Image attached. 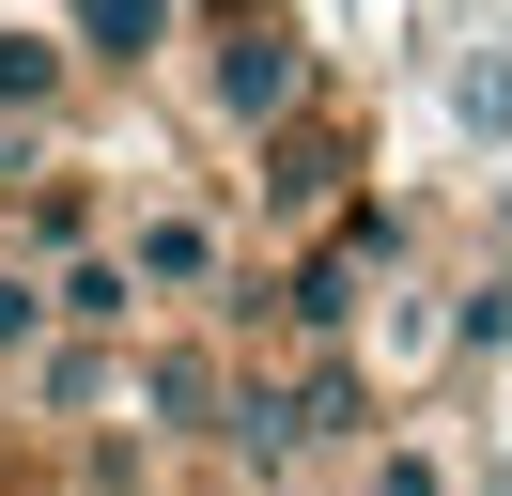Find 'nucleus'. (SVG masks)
<instances>
[{"label": "nucleus", "mask_w": 512, "mask_h": 496, "mask_svg": "<svg viewBox=\"0 0 512 496\" xmlns=\"http://www.w3.org/2000/svg\"><path fill=\"white\" fill-rule=\"evenodd\" d=\"M388 434V388L357 357H249V388H233V419H218V465L233 481H311V465H357Z\"/></svg>", "instance_id": "1"}, {"label": "nucleus", "mask_w": 512, "mask_h": 496, "mask_svg": "<svg viewBox=\"0 0 512 496\" xmlns=\"http://www.w3.org/2000/svg\"><path fill=\"white\" fill-rule=\"evenodd\" d=\"M109 248H125L156 341H171V326H233V310H249V202H218V186H140V202L109 217Z\"/></svg>", "instance_id": "2"}, {"label": "nucleus", "mask_w": 512, "mask_h": 496, "mask_svg": "<svg viewBox=\"0 0 512 496\" xmlns=\"http://www.w3.org/2000/svg\"><path fill=\"white\" fill-rule=\"evenodd\" d=\"M187 109L218 124L233 155H264L280 124H311V109H326V62H311V31H295V16H233V31H187Z\"/></svg>", "instance_id": "3"}, {"label": "nucleus", "mask_w": 512, "mask_h": 496, "mask_svg": "<svg viewBox=\"0 0 512 496\" xmlns=\"http://www.w3.org/2000/svg\"><path fill=\"white\" fill-rule=\"evenodd\" d=\"M357 202H373V186H357V124H342V109L280 124V140L249 155V217H264V233H295V248H311V233H342Z\"/></svg>", "instance_id": "4"}, {"label": "nucleus", "mask_w": 512, "mask_h": 496, "mask_svg": "<svg viewBox=\"0 0 512 496\" xmlns=\"http://www.w3.org/2000/svg\"><path fill=\"white\" fill-rule=\"evenodd\" d=\"M109 186H94V155H16L0 171V264L16 279H47V264H78V248H109Z\"/></svg>", "instance_id": "5"}, {"label": "nucleus", "mask_w": 512, "mask_h": 496, "mask_svg": "<svg viewBox=\"0 0 512 496\" xmlns=\"http://www.w3.org/2000/svg\"><path fill=\"white\" fill-rule=\"evenodd\" d=\"M78 93H94V62H78L63 16H0V124H16V140H47Z\"/></svg>", "instance_id": "6"}, {"label": "nucleus", "mask_w": 512, "mask_h": 496, "mask_svg": "<svg viewBox=\"0 0 512 496\" xmlns=\"http://www.w3.org/2000/svg\"><path fill=\"white\" fill-rule=\"evenodd\" d=\"M63 31H78V62H94V78H140V62L187 47V0H63Z\"/></svg>", "instance_id": "7"}, {"label": "nucleus", "mask_w": 512, "mask_h": 496, "mask_svg": "<svg viewBox=\"0 0 512 496\" xmlns=\"http://www.w3.org/2000/svg\"><path fill=\"white\" fill-rule=\"evenodd\" d=\"M32 419H125V357L47 341V357H32Z\"/></svg>", "instance_id": "8"}, {"label": "nucleus", "mask_w": 512, "mask_h": 496, "mask_svg": "<svg viewBox=\"0 0 512 496\" xmlns=\"http://www.w3.org/2000/svg\"><path fill=\"white\" fill-rule=\"evenodd\" d=\"M357 496H466V465H450V434H419V419H388L373 450H357Z\"/></svg>", "instance_id": "9"}, {"label": "nucleus", "mask_w": 512, "mask_h": 496, "mask_svg": "<svg viewBox=\"0 0 512 496\" xmlns=\"http://www.w3.org/2000/svg\"><path fill=\"white\" fill-rule=\"evenodd\" d=\"M78 496H202V481H187L171 450H140V434H125V450H94V481H78Z\"/></svg>", "instance_id": "10"}, {"label": "nucleus", "mask_w": 512, "mask_h": 496, "mask_svg": "<svg viewBox=\"0 0 512 496\" xmlns=\"http://www.w3.org/2000/svg\"><path fill=\"white\" fill-rule=\"evenodd\" d=\"M0 357H16V372L47 357V279H16V264H0Z\"/></svg>", "instance_id": "11"}, {"label": "nucleus", "mask_w": 512, "mask_h": 496, "mask_svg": "<svg viewBox=\"0 0 512 496\" xmlns=\"http://www.w3.org/2000/svg\"><path fill=\"white\" fill-rule=\"evenodd\" d=\"M0 496H78V481H0Z\"/></svg>", "instance_id": "12"}]
</instances>
